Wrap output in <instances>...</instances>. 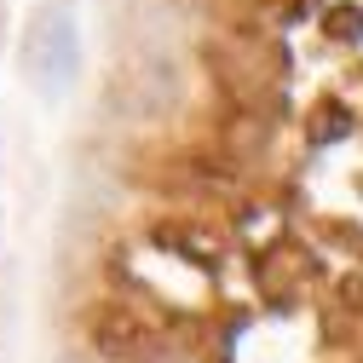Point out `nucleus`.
I'll return each mask as SVG.
<instances>
[{"label":"nucleus","mask_w":363,"mask_h":363,"mask_svg":"<svg viewBox=\"0 0 363 363\" xmlns=\"http://www.w3.org/2000/svg\"><path fill=\"white\" fill-rule=\"evenodd\" d=\"M23 75L35 93H69L81 75V23L69 6H40L23 29Z\"/></svg>","instance_id":"1"}]
</instances>
